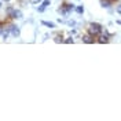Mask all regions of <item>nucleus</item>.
I'll use <instances>...</instances> for the list:
<instances>
[{"mask_svg": "<svg viewBox=\"0 0 121 121\" xmlns=\"http://www.w3.org/2000/svg\"><path fill=\"white\" fill-rule=\"evenodd\" d=\"M102 32H103V26L98 22H91L88 25V33H90L91 36H94V37H98L102 35Z\"/></svg>", "mask_w": 121, "mask_h": 121, "instance_id": "f257e3e1", "label": "nucleus"}, {"mask_svg": "<svg viewBox=\"0 0 121 121\" xmlns=\"http://www.w3.org/2000/svg\"><path fill=\"white\" fill-rule=\"evenodd\" d=\"M74 8H76L74 4H70V3H63V4L58 8V13H59L60 15H63V17H68V15L70 14Z\"/></svg>", "mask_w": 121, "mask_h": 121, "instance_id": "f03ea898", "label": "nucleus"}, {"mask_svg": "<svg viewBox=\"0 0 121 121\" xmlns=\"http://www.w3.org/2000/svg\"><path fill=\"white\" fill-rule=\"evenodd\" d=\"M110 37H112V35H110V33H107V32L105 30V33L102 32V35L98 36V40H96V41L100 43V44H103V43H109V41H110Z\"/></svg>", "mask_w": 121, "mask_h": 121, "instance_id": "7ed1b4c3", "label": "nucleus"}, {"mask_svg": "<svg viewBox=\"0 0 121 121\" xmlns=\"http://www.w3.org/2000/svg\"><path fill=\"white\" fill-rule=\"evenodd\" d=\"M81 41H83V43H85V44H94L96 40H95V37H94V36H91L90 33H87V35H84L83 37H81Z\"/></svg>", "mask_w": 121, "mask_h": 121, "instance_id": "20e7f679", "label": "nucleus"}, {"mask_svg": "<svg viewBox=\"0 0 121 121\" xmlns=\"http://www.w3.org/2000/svg\"><path fill=\"white\" fill-rule=\"evenodd\" d=\"M8 28H10V32H11V35H13L14 37H19L21 30H19V28H18L17 25H8Z\"/></svg>", "mask_w": 121, "mask_h": 121, "instance_id": "39448f33", "label": "nucleus"}, {"mask_svg": "<svg viewBox=\"0 0 121 121\" xmlns=\"http://www.w3.org/2000/svg\"><path fill=\"white\" fill-rule=\"evenodd\" d=\"M10 18H13V19H21V18H22V11L14 8V11H13V14H11Z\"/></svg>", "mask_w": 121, "mask_h": 121, "instance_id": "423d86ee", "label": "nucleus"}, {"mask_svg": "<svg viewBox=\"0 0 121 121\" xmlns=\"http://www.w3.org/2000/svg\"><path fill=\"white\" fill-rule=\"evenodd\" d=\"M50 4H51V1H50V0H43V3L40 4V7H37V11H39V13H43V11H44Z\"/></svg>", "mask_w": 121, "mask_h": 121, "instance_id": "0eeeda50", "label": "nucleus"}, {"mask_svg": "<svg viewBox=\"0 0 121 121\" xmlns=\"http://www.w3.org/2000/svg\"><path fill=\"white\" fill-rule=\"evenodd\" d=\"M114 3V0H100V6L103 8H109Z\"/></svg>", "mask_w": 121, "mask_h": 121, "instance_id": "6e6552de", "label": "nucleus"}, {"mask_svg": "<svg viewBox=\"0 0 121 121\" xmlns=\"http://www.w3.org/2000/svg\"><path fill=\"white\" fill-rule=\"evenodd\" d=\"M41 23H43L44 26H47V28H50V29H54V28H55V23H54V22H48V21H41Z\"/></svg>", "mask_w": 121, "mask_h": 121, "instance_id": "1a4fd4ad", "label": "nucleus"}, {"mask_svg": "<svg viewBox=\"0 0 121 121\" xmlns=\"http://www.w3.org/2000/svg\"><path fill=\"white\" fill-rule=\"evenodd\" d=\"M13 11H14V7H13V6H8L7 10H6V14H7V17H11Z\"/></svg>", "mask_w": 121, "mask_h": 121, "instance_id": "9d476101", "label": "nucleus"}, {"mask_svg": "<svg viewBox=\"0 0 121 121\" xmlns=\"http://www.w3.org/2000/svg\"><path fill=\"white\" fill-rule=\"evenodd\" d=\"M74 10H76V13H77V14H83V13H84V6H77Z\"/></svg>", "mask_w": 121, "mask_h": 121, "instance_id": "9b49d317", "label": "nucleus"}, {"mask_svg": "<svg viewBox=\"0 0 121 121\" xmlns=\"http://www.w3.org/2000/svg\"><path fill=\"white\" fill-rule=\"evenodd\" d=\"M55 41H56V43H63L62 35H56V36H55Z\"/></svg>", "mask_w": 121, "mask_h": 121, "instance_id": "f8f14e48", "label": "nucleus"}, {"mask_svg": "<svg viewBox=\"0 0 121 121\" xmlns=\"http://www.w3.org/2000/svg\"><path fill=\"white\" fill-rule=\"evenodd\" d=\"M73 41H74V40H73V39H72V37H68V39H66V40H63V43H66V44H72Z\"/></svg>", "mask_w": 121, "mask_h": 121, "instance_id": "ddd939ff", "label": "nucleus"}, {"mask_svg": "<svg viewBox=\"0 0 121 121\" xmlns=\"http://www.w3.org/2000/svg\"><path fill=\"white\" fill-rule=\"evenodd\" d=\"M68 25H69V26H74L76 22H74V21H68Z\"/></svg>", "mask_w": 121, "mask_h": 121, "instance_id": "4468645a", "label": "nucleus"}, {"mask_svg": "<svg viewBox=\"0 0 121 121\" xmlns=\"http://www.w3.org/2000/svg\"><path fill=\"white\" fill-rule=\"evenodd\" d=\"M40 1H41V0H30L32 4H37V3H40Z\"/></svg>", "mask_w": 121, "mask_h": 121, "instance_id": "2eb2a0df", "label": "nucleus"}, {"mask_svg": "<svg viewBox=\"0 0 121 121\" xmlns=\"http://www.w3.org/2000/svg\"><path fill=\"white\" fill-rule=\"evenodd\" d=\"M117 13L121 15V4H118V6H117Z\"/></svg>", "mask_w": 121, "mask_h": 121, "instance_id": "dca6fc26", "label": "nucleus"}, {"mask_svg": "<svg viewBox=\"0 0 121 121\" xmlns=\"http://www.w3.org/2000/svg\"><path fill=\"white\" fill-rule=\"evenodd\" d=\"M3 30H4V28H3V25H1V23H0V35H1V33H3Z\"/></svg>", "mask_w": 121, "mask_h": 121, "instance_id": "f3484780", "label": "nucleus"}, {"mask_svg": "<svg viewBox=\"0 0 121 121\" xmlns=\"http://www.w3.org/2000/svg\"><path fill=\"white\" fill-rule=\"evenodd\" d=\"M1 1H10V0H1Z\"/></svg>", "mask_w": 121, "mask_h": 121, "instance_id": "a211bd4d", "label": "nucleus"}, {"mask_svg": "<svg viewBox=\"0 0 121 121\" xmlns=\"http://www.w3.org/2000/svg\"><path fill=\"white\" fill-rule=\"evenodd\" d=\"M0 7H1V0H0Z\"/></svg>", "mask_w": 121, "mask_h": 121, "instance_id": "6ab92c4d", "label": "nucleus"}, {"mask_svg": "<svg viewBox=\"0 0 121 121\" xmlns=\"http://www.w3.org/2000/svg\"><path fill=\"white\" fill-rule=\"evenodd\" d=\"M0 23H1V22H0Z\"/></svg>", "mask_w": 121, "mask_h": 121, "instance_id": "aec40b11", "label": "nucleus"}]
</instances>
